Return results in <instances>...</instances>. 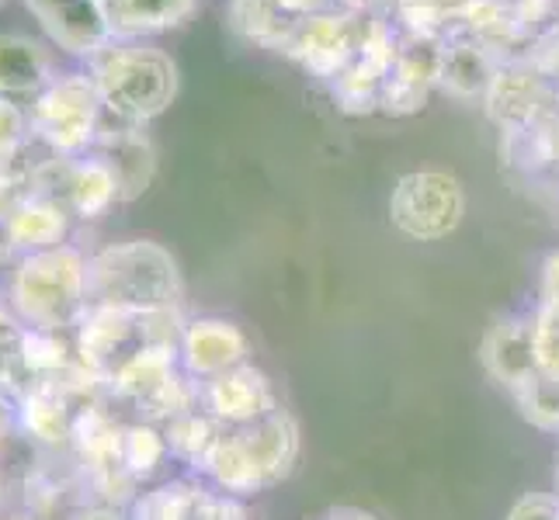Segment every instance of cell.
I'll use <instances>...</instances> for the list:
<instances>
[{"mask_svg": "<svg viewBox=\"0 0 559 520\" xmlns=\"http://www.w3.org/2000/svg\"><path fill=\"white\" fill-rule=\"evenodd\" d=\"M0 507H4V479H0Z\"/></svg>", "mask_w": 559, "mask_h": 520, "instance_id": "60d3db41", "label": "cell"}, {"mask_svg": "<svg viewBox=\"0 0 559 520\" xmlns=\"http://www.w3.org/2000/svg\"><path fill=\"white\" fill-rule=\"evenodd\" d=\"M479 105H484V114L490 119V125H497L500 136H518V132L543 122L559 105V90L522 52L497 66L493 81Z\"/></svg>", "mask_w": 559, "mask_h": 520, "instance_id": "52a82bcc", "label": "cell"}, {"mask_svg": "<svg viewBox=\"0 0 559 520\" xmlns=\"http://www.w3.org/2000/svg\"><path fill=\"white\" fill-rule=\"evenodd\" d=\"M25 337H28V326L14 316L8 302H0V385L14 396L25 392V375H22Z\"/></svg>", "mask_w": 559, "mask_h": 520, "instance_id": "4316f807", "label": "cell"}, {"mask_svg": "<svg viewBox=\"0 0 559 520\" xmlns=\"http://www.w3.org/2000/svg\"><path fill=\"white\" fill-rule=\"evenodd\" d=\"M70 520H132V513H126L115 504H84L70 513Z\"/></svg>", "mask_w": 559, "mask_h": 520, "instance_id": "d590c367", "label": "cell"}, {"mask_svg": "<svg viewBox=\"0 0 559 520\" xmlns=\"http://www.w3.org/2000/svg\"><path fill=\"white\" fill-rule=\"evenodd\" d=\"M111 38L150 43L153 35L181 28L195 14L199 0H98Z\"/></svg>", "mask_w": 559, "mask_h": 520, "instance_id": "d6986e66", "label": "cell"}, {"mask_svg": "<svg viewBox=\"0 0 559 520\" xmlns=\"http://www.w3.org/2000/svg\"><path fill=\"white\" fill-rule=\"evenodd\" d=\"M462 216H466V191L449 170H414L393 184L390 222L407 240H445L459 229Z\"/></svg>", "mask_w": 559, "mask_h": 520, "instance_id": "5b68a950", "label": "cell"}, {"mask_svg": "<svg viewBox=\"0 0 559 520\" xmlns=\"http://www.w3.org/2000/svg\"><path fill=\"white\" fill-rule=\"evenodd\" d=\"M223 431H226L223 423L216 416H209L202 407L164 423L170 458L181 461V465H188V469H195V472L202 469V461L209 458V451L216 448V440H219Z\"/></svg>", "mask_w": 559, "mask_h": 520, "instance_id": "603a6c76", "label": "cell"}, {"mask_svg": "<svg viewBox=\"0 0 559 520\" xmlns=\"http://www.w3.org/2000/svg\"><path fill=\"white\" fill-rule=\"evenodd\" d=\"M202 496H205L202 483L175 479V483H164L150 493H140L129 504V513H132V520H195Z\"/></svg>", "mask_w": 559, "mask_h": 520, "instance_id": "cb8c5ba5", "label": "cell"}, {"mask_svg": "<svg viewBox=\"0 0 559 520\" xmlns=\"http://www.w3.org/2000/svg\"><path fill=\"white\" fill-rule=\"evenodd\" d=\"M323 520H379V517L369 510H358V507H334L323 513Z\"/></svg>", "mask_w": 559, "mask_h": 520, "instance_id": "74e56055", "label": "cell"}, {"mask_svg": "<svg viewBox=\"0 0 559 520\" xmlns=\"http://www.w3.org/2000/svg\"><path fill=\"white\" fill-rule=\"evenodd\" d=\"M538 302H559V250H552L538 271Z\"/></svg>", "mask_w": 559, "mask_h": 520, "instance_id": "836d02e7", "label": "cell"}, {"mask_svg": "<svg viewBox=\"0 0 559 520\" xmlns=\"http://www.w3.org/2000/svg\"><path fill=\"white\" fill-rule=\"evenodd\" d=\"M8 305L28 330H76L91 310L87 254L81 246L63 243L17 257L8 278Z\"/></svg>", "mask_w": 559, "mask_h": 520, "instance_id": "6da1fadb", "label": "cell"}, {"mask_svg": "<svg viewBox=\"0 0 559 520\" xmlns=\"http://www.w3.org/2000/svg\"><path fill=\"white\" fill-rule=\"evenodd\" d=\"M32 146V119L14 98L0 94V173L11 170Z\"/></svg>", "mask_w": 559, "mask_h": 520, "instance_id": "83f0119b", "label": "cell"}, {"mask_svg": "<svg viewBox=\"0 0 559 520\" xmlns=\"http://www.w3.org/2000/svg\"><path fill=\"white\" fill-rule=\"evenodd\" d=\"M535 347H538V368L559 375V302H538L532 310Z\"/></svg>", "mask_w": 559, "mask_h": 520, "instance_id": "f1b7e54d", "label": "cell"}, {"mask_svg": "<svg viewBox=\"0 0 559 520\" xmlns=\"http://www.w3.org/2000/svg\"><path fill=\"white\" fill-rule=\"evenodd\" d=\"M102 90L105 114L129 125H146L178 98V63L153 43H111L87 60Z\"/></svg>", "mask_w": 559, "mask_h": 520, "instance_id": "3957f363", "label": "cell"}, {"mask_svg": "<svg viewBox=\"0 0 559 520\" xmlns=\"http://www.w3.org/2000/svg\"><path fill=\"white\" fill-rule=\"evenodd\" d=\"M500 63H504L500 56H493L487 46L473 43V38L445 35V43H441V60H438V90L449 94L455 101L479 105Z\"/></svg>", "mask_w": 559, "mask_h": 520, "instance_id": "2e32d148", "label": "cell"}, {"mask_svg": "<svg viewBox=\"0 0 559 520\" xmlns=\"http://www.w3.org/2000/svg\"><path fill=\"white\" fill-rule=\"evenodd\" d=\"M70 226H73V216L63 202L28 191L11 211V233H14L17 257L63 246L70 240Z\"/></svg>", "mask_w": 559, "mask_h": 520, "instance_id": "44dd1931", "label": "cell"}, {"mask_svg": "<svg viewBox=\"0 0 559 520\" xmlns=\"http://www.w3.org/2000/svg\"><path fill=\"white\" fill-rule=\"evenodd\" d=\"M0 520H43V517H32V513H11V517H0Z\"/></svg>", "mask_w": 559, "mask_h": 520, "instance_id": "f35d334b", "label": "cell"}, {"mask_svg": "<svg viewBox=\"0 0 559 520\" xmlns=\"http://www.w3.org/2000/svg\"><path fill=\"white\" fill-rule=\"evenodd\" d=\"M52 76V56L43 43L28 35H0V94L4 98H25L43 94Z\"/></svg>", "mask_w": 559, "mask_h": 520, "instance_id": "7402d4cb", "label": "cell"}, {"mask_svg": "<svg viewBox=\"0 0 559 520\" xmlns=\"http://www.w3.org/2000/svg\"><path fill=\"white\" fill-rule=\"evenodd\" d=\"M511 4H514V17H518V25H522L528 46H532V38H538L559 22V0H511Z\"/></svg>", "mask_w": 559, "mask_h": 520, "instance_id": "f546056e", "label": "cell"}, {"mask_svg": "<svg viewBox=\"0 0 559 520\" xmlns=\"http://www.w3.org/2000/svg\"><path fill=\"white\" fill-rule=\"evenodd\" d=\"M528 60L546 73V81L559 90V22L546 28L538 38H532V46L525 49Z\"/></svg>", "mask_w": 559, "mask_h": 520, "instance_id": "4dcf8cb0", "label": "cell"}, {"mask_svg": "<svg viewBox=\"0 0 559 520\" xmlns=\"http://www.w3.org/2000/svg\"><path fill=\"white\" fill-rule=\"evenodd\" d=\"M14 431H22V416H17V396L0 385V440H8Z\"/></svg>", "mask_w": 559, "mask_h": 520, "instance_id": "e575fe53", "label": "cell"}, {"mask_svg": "<svg viewBox=\"0 0 559 520\" xmlns=\"http://www.w3.org/2000/svg\"><path fill=\"white\" fill-rule=\"evenodd\" d=\"M508 520H559L556 493H528L508 510Z\"/></svg>", "mask_w": 559, "mask_h": 520, "instance_id": "1f68e13d", "label": "cell"}, {"mask_svg": "<svg viewBox=\"0 0 559 520\" xmlns=\"http://www.w3.org/2000/svg\"><path fill=\"white\" fill-rule=\"evenodd\" d=\"M514 402L532 427L546 434H559V375L538 372L525 389L514 392Z\"/></svg>", "mask_w": 559, "mask_h": 520, "instance_id": "484cf974", "label": "cell"}, {"mask_svg": "<svg viewBox=\"0 0 559 520\" xmlns=\"http://www.w3.org/2000/svg\"><path fill=\"white\" fill-rule=\"evenodd\" d=\"M479 361H484L487 375L518 392L543 372L538 368V347H535V326L532 316H500L490 323L479 343Z\"/></svg>", "mask_w": 559, "mask_h": 520, "instance_id": "4fadbf2b", "label": "cell"}, {"mask_svg": "<svg viewBox=\"0 0 559 520\" xmlns=\"http://www.w3.org/2000/svg\"><path fill=\"white\" fill-rule=\"evenodd\" d=\"M400 35V32H396ZM441 43L445 38H417V35H400L396 63L390 70V81L382 87L379 114H393V119H407V114L424 111L438 90V60H441Z\"/></svg>", "mask_w": 559, "mask_h": 520, "instance_id": "9c48e42d", "label": "cell"}, {"mask_svg": "<svg viewBox=\"0 0 559 520\" xmlns=\"http://www.w3.org/2000/svg\"><path fill=\"white\" fill-rule=\"evenodd\" d=\"M178 372H181L178 351H167V347H136V351L111 368L108 392L122 402H132V407H143Z\"/></svg>", "mask_w": 559, "mask_h": 520, "instance_id": "ffe728a7", "label": "cell"}, {"mask_svg": "<svg viewBox=\"0 0 559 520\" xmlns=\"http://www.w3.org/2000/svg\"><path fill=\"white\" fill-rule=\"evenodd\" d=\"M91 305H115L129 313L181 310L185 281L170 250L153 240H126L87 257Z\"/></svg>", "mask_w": 559, "mask_h": 520, "instance_id": "7a4b0ae2", "label": "cell"}, {"mask_svg": "<svg viewBox=\"0 0 559 520\" xmlns=\"http://www.w3.org/2000/svg\"><path fill=\"white\" fill-rule=\"evenodd\" d=\"M369 22H372V14H358L344 8L310 14L293 28L282 56L293 60L306 76H313L317 84L326 87L352 63L365 32H369Z\"/></svg>", "mask_w": 559, "mask_h": 520, "instance_id": "8992f818", "label": "cell"}, {"mask_svg": "<svg viewBox=\"0 0 559 520\" xmlns=\"http://www.w3.org/2000/svg\"><path fill=\"white\" fill-rule=\"evenodd\" d=\"M25 4L52 43L67 49L70 56L94 60L111 43V32L98 0H25Z\"/></svg>", "mask_w": 559, "mask_h": 520, "instance_id": "5bb4252c", "label": "cell"}, {"mask_svg": "<svg viewBox=\"0 0 559 520\" xmlns=\"http://www.w3.org/2000/svg\"><path fill=\"white\" fill-rule=\"evenodd\" d=\"M237 434L247 461L254 465L261 489L282 483L299 458V423L288 410H275L247 427H229Z\"/></svg>", "mask_w": 559, "mask_h": 520, "instance_id": "9a60e30c", "label": "cell"}, {"mask_svg": "<svg viewBox=\"0 0 559 520\" xmlns=\"http://www.w3.org/2000/svg\"><path fill=\"white\" fill-rule=\"evenodd\" d=\"M449 35H466L473 43L487 46L500 60H511V56H522L528 49V38L518 25L511 0H466L455 11Z\"/></svg>", "mask_w": 559, "mask_h": 520, "instance_id": "e0dca14e", "label": "cell"}, {"mask_svg": "<svg viewBox=\"0 0 559 520\" xmlns=\"http://www.w3.org/2000/svg\"><path fill=\"white\" fill-rule=\"evenodd\" d=\"M91 153L115 173L122 202H136L146 195L153 178H157V146L143 132V125H129L105 114Z\"/></svg>", "mask_w": 559, "mask_h": 520, "instance_id": "30bf717a", "label": "cell"}, {"mask_svg": "<svg viewBox=\"0 0 559 520\" xmlns=\"http://www.w3.org/2000/svg\"><path fill=\"white\" fill-rule=\"evenodd\" d=\"M84 402L73 399L63 385H32L17 396V416H22V434L46 448H70L73 445V420Z\"/></svg>", "mask_w": 559, "mask_h": 520, "instance_id": "ac0fdd59", "label": "cell"}, {"mask_svg": "<svg viewBox=\"0 0 559 520\" xmlns=\"http://www.w3.org/2000/svg\"><path fill=\"white\" fill-rule=\"evenodd\" d=\"M337 8L358 14H385L390 11V0H337Z\"/></svg>", "mask_w": 559, "mask_h": 520, "instance_id": "8d00e7d4", "label": "cell"}, {"mask_svg": "<svg viewBox=\"0 0 559 520\" xmlns=\"http://www.w3.org/2000/svg\"><path fill=\"white\" fill-rule=\"evenodd\" d=\"M32 140L56 157H87L105 119L102 90L91 73H63L38 94L32 111Z\"/></svg>", "mask_w": 559, "mask_h": 520, "instance_id": "277c9868", "label": "cell"}, {"mask_svg": "<svg viewBox=\"0 0 559 520\" xmlns=\"http://www.w3.org/2000/svg\"><path fill=\"white\" fill-rule=\"evenodd\" d=\"M199 385H202V410L209 416H216L223 427H247V423L282 410L272 378L261 368H254L250 361Z\"/></svg>", "mask_w": 559, "mask_h": 520, "instance_id": "8fae6325", "label": "cell"}, {"mask_svg": "<svg viewBox=\"0 0 559 520\" xmlns=\"http://www.w3.org/2000/svg\"><path fill=\"white\" fill-rule=\"evenodd\" d=\"M170 461V448H167V434L160 423L150 420H136L129 423L122 434V465L126 472L136 479V483H146V479L157 475Z\"/></svg>", "mask_w": 559, "mask_h": 520, "instance_id": "d4e9b609", "label": "cell"}, {"mask_svg": "<svg viewBox=\"0 0 559 520\" xmlns=\"http://www.w3.org/2000/svg\"><path fill=\"white\" fill-rule=\"evenodd\" d=\"M195 520H247L243 507L237 496H226V493H216L205 486V496L195 510Z\"/></svg>", "mask_w": 559, "mask_h": 520, "instance_id": "d6a6232c", "label": "cell"}, {"mask_svg": "<svg viewBox=\"0 0 559 520\" xmlns=\"http://www.w3.org/2000/svg\"><path fill=\"white\" fill-rule=\"evenodd\" d=\"M396 49H400V35L393 22L385 14H372L369 32H365L352 63L326 84L331 101L344 114H376L382 87L390 81V70L396 63Z\"/></svg>", "mask_w": 559, "mask_h": 520, "instance_id": "ba28073f", "label": "cell"}, {"mask_svg": "<svg viewBox=\"0 0 559 520\" xmlns=\"http://www.w3.org/2000/svg\"><path fill=\"white\" fill-rule=\"evenodd\" d=\"M556 496H559V458H556Z\"/></svg>", "mask_w": 559, "mask_h": 520, "instance_id": "ab89813d", "label": "cell"}, {"mask_svg": "<svg viewBox=\"0 0 559 520\" xmlns=\"http://www.w3.org/2000/svg\"><path fill=\"white\" fill-rule=\"evenodd\" d=\"M178 361L195 382H209L247 364L250 340L240 326L229 319H219V316L188 319L181 343H178Z\"/></svg>", "mask_w": 559, "mask_h": 520, "instance_id": "7c38bea8", "label": "cell"}]
</instances>
